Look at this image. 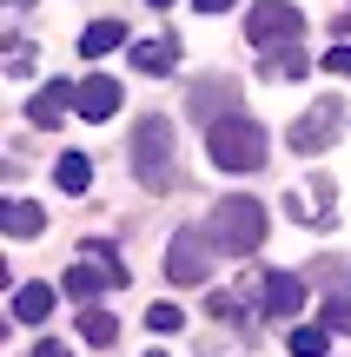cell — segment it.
Wrapping results in <instances>:
<instances>
[{"label": "cell", "instance_id": "obj_1", "mask_svg": "<svg viewBox=\"0 0 351 357\" xmlns=\"http://www.w3.org/2000/svg\"><path fill=\"white\" fill-rule=\"evenodd\" d=\"M265 153H272V139H265V126L246 119V113L206 126V159L219 172H265Z\"/></svg>", "mask_w": 351, "mask_h": 357}, {"label": "cell", "instance_id": "obj_2", "mask_svg": "<svg viewBox=\"0 0 351 357\" xmlns=\"http://www.w3.org/2000/svg\"><path fill=\"white\" fill-rule=\"evenodd\" d=\"M133 172L146 192H172L179 185V153H172V126L166 119H140L133 126Z\"/></svg>", "mask_w": 351, "mask_h": 357}, {"label": "cell", "instance_id": "obj_3", "mask_svg": "<svg viewBox=\"0 0 351 357\" xmlns=\"http://www.w3.org/2000/svg\"><path fill=\"white\" fill-rule=\"evenodd\" d=\"M212 245H219V252H232V258H252V252H259V245H265V205L259 199H239V192H232V199H219V205H212Z\"/></svg>", "mask_w": 351, "mask_h": 357}, {"label": "cell", "instance_id": "obj_4", "mask_svg": "<svg viewBox=\"0 0 351 357\" xmlns=\"http://www.w3.org/2000/svg\"><path fill=\"white\" fill-rule=\"evenodd\" d=\"M246 40H252L259 53L299 47V40H305V13L285 7V0H252V13H246Z\"/></svg>", "mask_w": 351, "mask_h": 357}, {"label": "cell", "instance_id": "obj_5", "mask_svg": "<svg viewBox=\"0 0 351 357\" xmlns=\"http://www.w3.org/2000/svg\"><path fill=\"white\" fill-rule=\"evenodd\" d=\"M212 252H219L212 231L206 225H186L179 238H172V252H166V278L172 284H206L212 278Z\"/></svg>", "mask_w": 351, "mask_h": 357}, {"label": "cell", "instance_id": "obj_6", "mask_svg": "<svg viewBox=\"0 0 351 357\" xmlns=\"http://www.w3.org/2000/svg\"><path fill=\"white\" fill-rule=\"evenodd\" d=\"M338 132H345V106H338V100H318L312 113L292 126V153H305V159H312V153H325Z\"/></svg>", "mask_w": 351, "mask_h": 357}, {"label": "cell", "instance_id": "obj_7", "mask_svg": "<svg viewBox=\"0 0 351 357\" xmlns=\"http://www.w3.org/2000/svg\"><path fill=\"white\" fill-rule=\"evenodd\" d=\"M186 113H193V119H206V126H212V119H232V113H239V86H232L225 73L193 79V86H186Z\"/></svg>", "mask_w": 351, "mask_h": 357}, {"label": "cell", "instance_id": "obj_8", "mask_svg": "<svg viewBox=\"0 0 351 357\" xmlns=\"http://www.w3.org/2000/svg\"><path fill=\"white\" fill-rule=\"evenodd\" d=\"M133 271L126 265H100V258H80L73 271H66V298H80V305H93L100 291H119Z\"/></svg>", "mask_w": 351, "mask_h": 357}, {"label": "cell", "instance_id": "obj_9", "mask_svg": "<svg viewBox=\"0 0 351 357\" xmlns=\"http://www.w3.org/2000/svg\"><path fill=\"white\" fill-rule=\"evenodd\" d=\"M259 311H265V318H299V311H305V278H299V271H265Z\"/></svg>", "mask_w": 351, "mask_h": 357}, {"label": "cell", "instance_id": "obj_10", "mask_svg": "<svg viewBox=\"0 0 351 357\" xmlns=\"http://www.w3.org/2000/svg\"><path fill=\"white\" fill-rule=\"evenodd\" d=\"M119 100H126V93H119V79H106V73H87L80 79V119H93V126H106V119L119 113Z\"/></svg>", "mask_w": 351, "mask_h": 357}, {"label": "cell", "instance_id": "obj_11", "mask_svg": "<svg viewBox=\"0 0 351 357\" xmlns=\"http://www.w3.org/2000/svg\"><path fill=\"white\" fill-rule=\"evenodd\" d=\"M73 100H80V86H66V79H47V86L27 100V119H33V126H60Z\"/></svg>", "mask_w": 351, "mask_h": 357}, {"label": "cell", "instance_id": "obj_12", "mask_svg": "<svg viewBox=\"0 0 351 357\" xmlns=\"http://www.w3.org/2000/svg\"><path fill=\"white\" fill-rule=\"evenodd\" d=\"M133 66H140L146 79H166L172 66H179V40H172V33H159V40H140V47H133Z\"/></svg>", "mask_w": 351, "mask_h": 357}, {"label": "cell", "instance_id": "obj_13", "mask_svg": "<svg viewBox=\"0 0 351 357\" xmlns=\"http://www.w3.org/2000/svg\"><path fill=\"white\" fill-rule=\"evenodd\" d=\"M53 318V284H20L13 291V324H47Z\"/></svg>", "mask_w": 351, "mask_h": 357}, {"label": "cell", "instance_id": "obj_14", "mask_svg": "<svg viewBox=\"0 0 351 357\" xmlns=\"http://www.w3.org/2000/svg\"><path fill=\"white\" fill-rule=\"evenodd\" d=\"M113 47H126V26L119 20H93L87 33H80V53H87V60H106Z\"/></svg>", "mask_w": 351, "mask_h": 357}, {"label": "cell", "instance_id": "obj_15", "mask_svg": "<svg viewBox=\"0 0 351 357\" xmlns=\"http://www.w3.org/2000/svg\"><path fill=\"white\" fill-rule=\"evenodd\" d=\"M80 337H87V344H100V351H113L119 318H113V311H100V305H87V311H80Z\"/></svg>", "mask_w": 351, "mask_h": 357}, {"label": "cell", "instance_id": "obj_16", "mask_svg": "<svg viewBox=\"0 0 351 357\" xmlns=\"http://www.w3.org/2000/svg\"><path fill=\"white\" fill-rule=\"evenodd\" d=\"M259 73L265 79H305V73H312V60H305L299 47H278V53H265V60H259Z\"/></svg>", "mask_w": 351, "mask_h": 357}, {"label": "cell", "instance_id": "obj_17", "mask_svg": "<svg viewBox=\"0 0 351 357\" xmlns=\"http://www.w3.org/2000/svg\"><path fill=\"white\" fill-rule=\"evenodd\" d=\"M0 225H7V231H13V238H33V231H40V225H47V212H40V205H33V199H13V205H7V212H0Z\"/></svg>", "mask_w": 351, "mask_h": 357}, {"label": "cell", "instance_id": "obj_18", "mask_svg": "<svg viewBox=\"0 0 351 357\" xmlns=\"http://www.w3.org/2000/svg\"><path fill=\"white\" fill-rule=\"evenodd\" d=\"M53 178H60V192H73V199H80V192L93 185V159L87 153H66L60 166H53Z\"/></svg>", "mask_w": 351, "mask_h": 357}, {"label": "cell", "instance_id": "obj_19", "mask_svg": "<svg viewBox=\"0 0 351 357\" xmlns=\"http://www.w3.org/2000/svg\"><path fill=\"white\" fill-rule=\"evenodd\" d=\"M285 344H292V357H331L325 324H318V331H312V324H292V337H285Z\"/></svg>", "mask_w": 351, "mask_h": 357}, {"label": "cell", "instance_id": "obj_20", "mask_svg": "<svg viewBox=\"0 0 351 357\" xmlns=\"http://www.w3.org/2000/svg\"><path fill=\"white\" fill-rule=\"evenodd\" d=\"M318 284H325V291H338V298H351V258H318Z\"/></svg>", "mask_w": 351, "mask_h": 357}, {"label": "cell", "instance_id": "obj_21", "mask_svg": "<svg viewBox=\"0 0 351 357\" xmlns=\"http://www.w3.org/2000/svg\"><path fill=\"white\" fill-rule=\"evenodd\" d=\"M146 331H153V337H172V331H186L179 305H153V311H146Z\"/></svg>", "mask_w": 351, "mask_h": 357}, {"label": "cell", "instance_id": "obj_22", "mask_svg": "<svg viewBox=\"0 0 351 357\" xmlns=\"http://www.w3.org/2000/svg\"><path fill=\"white\" fill-rule=\"evenodd\" d=\"M206 311H212V318H219V324H239V318H246L232 291H212V298H206Z\"/></svg>", "mask_w": 351, "mask_h": 357}, {"label": "cell", "instance_id": "obj_23", "mask_svg": "<svg viewBox=\"0 0 351 357\" xmlns=\"http://www.w3.org/2000/svg\"><path fill=\"white\" fill-rule=\"evenodd\" d=\"M7 73H33V47L27 40H7Z\"/></svg>", "mask_w": 351, "mask_h": 357}, {"label": "cell", "instance_id": "obj_24", "mask_svg": "<svg viewBox=\"0 0 351 357\" xmlns=\"http://www.w3.org/2000/svg\"><path fill=\"white\" fill-rule=\"evenodd\" d=\"M318 324H338V331H351V298H331V305L318 311Z\"/></svg>", "mask_w": 351, "mask_h": 357}, {"label": "cell", "instance_id": "obj_25", "mask_svg": "<svg viewBox=\"0 0 351 357\" xmlns=\"http://www.w3.org/2000/svg\"><path fill=\"white\" fill-rule=\"evenodd\" d=\"M318 66H325V73H338V79H351V47H331Z\"/></svg>", "mask_w": 351, "mask_h": 357}, {"label": "cell", "instance_id": "obj_26", "mask_svg": "<svg viewBox=\"0 0 351 357\" xmlns=\"http://www.w3.org/2000/svg\"><path fill=\"white\" fill-rule=\"evenodd\" d=\"M33 357H73V351H66V344H53V337H40V344H33Z\"/></svg>", "mask_w": 351, "mask_h": 357}, {"label": "cell", "instance_id": "obj_27", "mask_svg": "<svg viewBox=\"0 0 351 357\" xmlns=\"http://www.w3.org/2000/svg\"><path fill=\"white\" fill-rule=\"evenodd\" d=\"M193 7H199V13H225L232 0H193Z\"/></svg>", "mask_w": 351, "mask_h": 357}, {"label": "cell", "instance_id": "obj_28", "mask_svg": "<svg viewBox=\"0 0 351 357\" xmlns=\"http://www.w3.org/2000/svg\"><path fill=\"white\" fill-rule=\"evenodd\" d=\"M331 26H338V40H351V13H338V20H331Z\"/></svg>", "mask_w": 351, "mask_h": 357}, {"label": "cell", "instance_id": "obj_29", "mask_svg": "<svg viewBox=\"0 0 351 357\" xmlns=\"http://www.w3.org/2000/svg\"><path fill=\"white\" fill-rule=\"evenodd\" d=\"M146 7H172V0H146Z\"/></svg>", "mask_w": 351, "mask_h": 357}, {"label": "cell", "instance_id": "obj_30", "mask_svg": "<svg viewBox=\"0 0 351 357\" xmlns=\"http://www.w3.org/2000/svg\"><path fill=\"white\" fill-rule=\"evenodd\" d=\"M153 357H159V351H153Z\"/></svg>", "mask_w": 351, "mask_h": 357}]
</instances>
